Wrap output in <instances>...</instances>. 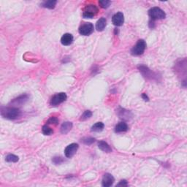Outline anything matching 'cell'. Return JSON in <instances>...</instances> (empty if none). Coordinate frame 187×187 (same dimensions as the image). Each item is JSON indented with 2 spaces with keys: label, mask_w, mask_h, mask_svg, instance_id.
I'll list each match as a JSON object with an SVG mask.
<instances>
[{
  "label": "cell",
  "mask_w": 187,
  "mask_h": 187,
  "mask_svg": "<svg viewBox=\"0 0 187 187\" xmlns=\"http://www.w3.org/2000/svg\"><path fill=\"white\" fill-rule=\"evenodd\" d=\"M112 22L113 24L115 26H116V27H121V26H122L124 22V14H123L122 13H121V12L116 13V14L113 16Z\"/></svg>",
  "instance_id": "ba28073f"
},
{
  "label": "cell",
  "mask_w": 187,
  "mask_h": 187,
  "mask_svg": "<svg viewBox=\"0 0 187 187\" xmlns=\"http://www.w3.org/2000/svg\"><path fill=\"white\" fill-rule=\"evenodd\" d=\"M98 13V8L95 5H86L84 8V13H83V17L84 18H92Z\"/></svg>",
  "instance_id": "277c9868"
},
{
  "label": "cell",
  "mask_w": 187,
  "mask_h": 187,
  "mask_svg": "<svg viewBox=\"0 0 187 187\" xmlns=\"http://www.w3.org/2000/svg\"><path fill=\"white\" fill-rule=\"evenodd\" d=\"M146 48V43L143 40H139L137 44L132 48L131 53L133 56H140L144 53Z\"/></svg>",
  "instance_id": "3957f363"
},
{
  "label": "cell",
  "mask_w": 187,
  "mask_h": 187,
  "mask_svg": "<svg viewBox=\"0 0 187 187\" xmlns=\"http://www.w3.org/2000/svg\"><path fill=\"white\" fill-rule=\"evenodd\" d=\"M142 97H143V99L145 100V101H148V100H149V99H148V96H147L145 94H142Z\"/></svg>",
  "instance_id": "4316f807"
},
{
  "label": "cell",
  "mask_w": 187,
  "mask_h": 187,
  "mask_svg": "<svg viewBox=\"0 0 187 187\" xmlns=\"http://www.w3.org/2000/svg\"><path fill=\"white\" fill-rule=\"evenodd\" d=\"M67 94L64 92H61L55 94L51 100V105L52 106H57L60 104L64 103L67 100Z\"/></svg>",
  "instance_id": "5b68a950"
},
{
  "label": "cell",
  "mask_w": 187,
  "mask_h": 187,
  "mask_svg": "<svg viewBox=\"0 0 187 187\" xmlns=\"http://www.w3.org/2000/svg\"><path fill=\"white\" fill-rule=\"evenodd\" d=\"M115 179H114L113 176L110 173H105L104 175L103 178V181H102V184L104 187H109L111 186L113 184Z\"/></svg>",
  "instance_id": "9c48e42d"
},
{
  "label": "cell",
  "mask_w": 187,
  "mask_h": 187,
  "mask_svg": "<svg viewBox=\"0 0 187 187\" xmlns=\"http://www.w3.org/2000/svg\"><path fill=\"white\" fill-rule=\"evenodd\" d=\"M42 131H43V133L45 135H51L53 133V129H52L50 126H48V125H47V124L43 126Z\"/></svg>",
  "instance_id": "ffe728a7"
},
{
  "label": "cell",
  "mask_w": 187,
  "mask_h": 187,
  "mask_svg": "<svg viewBox=\"0 0 187 187\" xmlns=\"http://www.w3.org/2000/svg\"><path fill=\"white\" fill-rule=\"evenodd\" d=\"M138 68H139L140 72L143 74V75L144 76V77L147 78H154L153 72L147 67H145L144 65H140L139 66Z\"/></svg>",
  "instance_id": "8fae6325"
},
{
  "label": "cell",
  "mask_w": 187,
  "mask_h": 187,
  "mask_svg": "<svg viewBox=\"0 0 187 187\" xmlns=\"http://www.w3.org/2000/svg\"><path fill=\"white\" fill-rule=\"evenodd\" d=\"M91 116H92V113H91V111H90V110H86V111L81 115L80 120L82 121V122H84V121H86L89 119H90V118L91 117Z\"/></svg>",
  "instance_id": "d6986e66"
},
{
  "label": "cell",
  "mask_w": 187,
  "mask_h": 187,
  "mask_svg": "<svg viewBox=\"0 0 187 187\" xmlns=\"http://www.w3.org/2000/svg\"><path fill=\"white\" fill-rule=\"evenodd\" d=\"M78 149V145L77 143H72V144L67 145L65 150V154L67 158H72L75 154Z\"/></svg>",
  "instance_id": "52a82bcc"
},
{
  "label": "cell",
  "mask_w": 187,
  "mask_h": 187,
  "mask_svg": "<svg viewBox=\"0 0 187 187\" xmlns=\"http://www.w3.org/2000/svg\"><path fill=\"white\" fill-rule=\"evenodd\" d=\"M128 130V126L125 122H120L115 127V132L116 133L124 132H126Z\"/></svg>",
  "instance_id": "9a60e30c"
},
{
  "label": "cell",
  "mask_w": 187,
  "mask_h": 187,
  "mask_svg": "<svg viewBox=\"0 0 187 187\" xmlns=\"http://www.w3.org/2000/svg\"><path fill=\"white\" fill-rule=\"evenodd\" d=\"M57 2L53 1V0H50V1H46L42 3V7L45 8H48V9H53L56 6Z\"/></svg>",
  "instance_id": "ac0fdd59"
},
{
  "label": "cell",
  "mask_w": 187,
  "mask_h": 187,
  "mask_svg": "<svg viewBox=\"0 0 187 187\" xmlns=\"http://www.w3.org/2000/svg\"><path fill=\"white\" fill-rule=\"evenodd\" d=\"M117 186H127V182H126V180H122V181H120V183H118Z\"/></svg>",
  "instance_id": "484cf974"
},
{
  "label": "cell",
  "mask_w": 187,
  "mask_h": 187,
  "mask_svg": "<svg viewBox=\"0 0 187 187\" xmlns=\"http://www.w3.org/2000/svg\"><path fill=\"white\" fill-rule=\"evenodd\" d=\"M64 162V159L61 157H55L53 159V162L55 164H61Z\"/></svg>",
  "instance_id": "d4e9b609"
},
{
  "label": "cell",
  "mask_w": 187,
  "mask_h": 187,
  "mask_svg": "<svg viewBox=\"0 0 187 187\" xmlns=\"http://www.w3.org/2000/svg\"><path fill=\"white\" fill-rule=\"evenodd\" d=\"M81 142H82L83 143H84V144L89 145L94 143L95 139L93 138H90V137L89 138H84L83 139H81Z\"/></svg>",
  "instance_id": "7402d4cb"
},
{
  "label": "cell",
  "mask_w": 187,
  "mask_h": 187,
  "mask_svg": "<svg viewBox=\"0 0 187 187\" xmlns=\"http://www.w3.org/2000/svg\"><path fill=\"white\" fill-rule=\"evenodd\" d=\"M107 24V21L105 18H100L97 21L96 24V29L97 30L99 31V32H102L105 29V27H106Z\"/></svg>",
  "instance_id": "7c38bea8"
},
{
  "label": "cell",
  "mask_w": 187,
  "mask_h": 187,
  "mask_svg": "<svg viewBox=\"0 0 187 187\" xmlns=\"http://www.w3.org/2000/svg\"><path fill=\"white\" fill-rule=\"evenodd\" d=\"M18 157L14 154H9L6 157L5 160L8 162H17L18 161Z\"/></svg>",
  "instance_id": "44dd1931"
},
{
  "label": "cell",
  "mask_w": 187,
  "mask_h": 187,
  "mask_svg": "<svg viewBox=\"0 0 187 187\" xmlns=\"http://www.w3.org/2000/svg\"><path fill=\"white\" fill-rule=\"evenodd\" d=\"M72 128V124L70 122H66L62 124L61 126V132L62 134L66 135L70 132Z\"/></svg>",
  "instance_id": "5bb4252c"
},
{
  "label": "cell",
  "mask_w": 187,
  "mask_h": 187,
  "mask_svg": "<svg viewBox=\"0 0 187 187\" xmlns=\"http://www.w3.org/2000/svg\"><path fill=\"white\" fill-rule=\"evenodd\" d=\"M99 4L101 6V8H108L110 6V5L111 4V2L108 1V0H101V1L99 2Z\"/></svg>",
  "instance_id": "603a6c76"
},
{
  "label": "cell",
  "mask_w": 187,
  "mask_h": 187,
  "mask_svg": "<svg viewBox=\"0 0 187 187\" xmlns=\"http://www.w3.org/2000/svg\"><path fill=\"white\" fill-rule=\"evenodd\" d=\"M73 42V36L70 33H66L61 38V43L63 46H70Z\"/></svg>",
  "instance_id": "30bf717a"
},
{
  "label": "cell",
  "mask_w": 187,
  "mask_h": 187,
  "mask_svg": "<svg viewBox=\"0 0 187 187\" xmlns=\"http://www.w3.org/2000/svg\"><path fill=\"white\" fill-rule=\"evenodd\" d=\"M148 15L150 16L151 19L152 21L155 20H161V19H164L166 17L165 13L159 8H152L151 9L149 10L148 11Z\"/></svg>",
  "instance_id": "7a4b0ae2"
},
{
  "label": "cell",
  "mask_w": 187,
  "mask_h": 187,
  "mask_svg": "<svg viewBox=\"0 0 187 187\" xmlns=\"http://www.w3.org/2000/svg\"><path fill=\"white\" fill-rule=\"evenodd\" d=\"M104 124L103 122H97L96 124H94L91 126V132H102L104 129Z\"/></svg>",
  "instance_id": "e0dca14e"
},
{
  "label": "cell",
  "mask_w": 187,
  "mask_h": 187,
  "mask_svg": "<svg viewBox=\"0 0 187 187\" xmlns=\"http://www.w3.org/2000/svg\"><path fill=\"white\" fill-rule=\"evenodd\" d=\"M2 116L5 119L14 120L18 119L21 115V112L17 108H1Z\"/></svg>",
  "instance_id": "6da1fadb"
},
{
  "label": "cell",
  "mask_w": 187,
  "mask_h": 187,
  "mask_svg": "<svg viewBox=\"0 0 187 187\" xmlns=\"http://www.w3.org/2000/svg\"><path fill=\"white\" fill-rule=\"evenodd\" d=\"M98 147L100 150H102L103 151L105 152V153H110L112 151L111 148L110 147L108 143L105 141H100L98 143Z\"/></svg>",
  "instance_id": "4fadbf2b"
},
{
  "label": "cell",
  "mask_w": 187,
  "mask_h": 187,
  "mask_svg": "<svg viewBox=\"0 0 187 187\" xmlns=\"http://www.w3.org/2000/svg\"><path fill=\"white\" fill-rule=\"evenodd\" d=\"M48 124H53V125H57L59 124V119L56 117H51L47 122Z\"/></svg>",
  "instance_id": "cb8c5ba5"
},
{
  "label": "cell",
  "mask_w": 187,
  "mask_h": 187,
  "mask_svg": "<svg viewBox=\"0 0 187 187\" xmlns=\"http://www.w3.org/2000/svg\"><path fill=\"white\" fill-rule=\"evenodd\" d=\"M78 31L81 35L89 36L94 32V25L91 23H85L80 27Z\"/></svg>",
  "instance_id": "8992f818"
},
{
  "label": "cell",
  "mask_w": 187,
  "mask_h": 187,
  "mask_svg": "<svg viewBox=\"0 0 187 187\" xmlns=\"http://www.w3.org/2000/svg\"><path fill=\"white\" fill-rule=\"evenodd\" d=\"M27 99H28V96H27V95L26 94L22 95V96H20L19 97L15 99V100L12 102V103L14 104L15 105H21V104L24 103L26 101H27Z\"/></svg>",
  "instance_id": "2e32d148"
}]
</instances>
